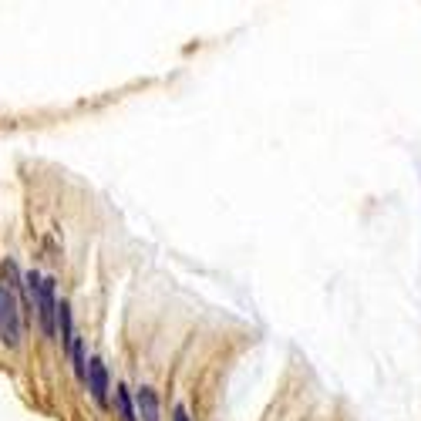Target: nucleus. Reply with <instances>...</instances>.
I'll return each mask as SVG.
<instances>
[{
  "label": "nucleus",
  "instance_id": "nucleus-1",
  "mask_svg": "<svg viewBox=\"0 0 421 421\" xmlns=\"http://www.w3.org/2000/svg\"><path fill=\"white\" fill-rule=\"evenodd\" d=\"M30 303L37 307V320L44 337H54V320H58V303H54V280H41L37 273H28Z\"/></svg>",
  "mask_w": 421,
  "mask_h": 421
},
{
  "label": "nucleus",
  "instance_id": "nucleus-2",
  "mask_svg": "<svg viewBox=\"0 0 421 421\" xmlns=\"http://www.w3.org/2000/svg\"><path fill=\"white\" fill-rule=\"evenodd\" d=\"M20 307H17V293L11 283L0 280V341L7 347H17L20 344Z\"/></svg>",
  "mask_w": 421,
  "mask_h": 421
},
{
  "label": "nucleus",
  "instance_id": "nucleus-3",
  "mask_svg": "<svg viewBox=\"0 0 421 421\" xmlns=\"http://www.w3.org/2000/svg\"><path fill=\"white\" fill-rule=\"evenodd\" d=\"M88 391L102 408L108 405V371H105V364L98 361V358H91L88 361Z\"/></svg>",
  "mask_w": 421,
  "mask_h": 421
},
{
  "label": "nucleus",
  "instance_id": "nucleus-4",
  "mask_svg": "<svg viewBox=\"0 0 421 421\" xmlns=\"http://www.w3.org/2000/svg\"><path fill=\"white\" fill-rule=\"evenodd\" d=\"M135 405H138V418L142 421H159V398L152 388H142L135 394Z\"/></svg>",
  "mask_w": 421,
  "mask_h": 421
},
{
  "label": "nucleus",
  "instance_id": "nucleus-5",
  "mask_svg": "<svg viewBox=\"0 0 421 421\" xmlns=\"http://www.w3.org/2000/svg\"><path fill=\"white\" fill-rule=\"evenodd\" d=\"M115 408H118V418L121 421H135V411H132V401H128V391L125 388H115Z\"/></svg>",
  "mask_w": 421,
  "mask_h": 421
},
{
  "label": "nucleus",
  "instance_id": "nucleus-6",
  "mask_svg": "<svg viewBox=\"0 0 421 421\" xmlns=\"http://www.w3.org/2000/svg\"><path fill=\"white\" fill-rule=\"evenodd\" d=\"M172 421H189V411H185V408H176V418H172Z\"/></svg>",
  "mask_w": 421,
  "mask_h": 421
}]
</instances>
